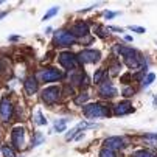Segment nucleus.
<instances>
[{"instance_id":"f257e3e1","label":"nucleus","mask_w":157,"mask_h":157,"mask_svg":"<svg viewBox=\"0 0 157 157\" xmlns=\"http://www.w3.org/2000/svg\"><path fill=\"white\" fill-rule=\"evenodd\" d=\"M84 115H86L87 118L107 117V115H109V110H107L103 104L94 103V104H87V106H84Z\"/></svg>"},{"instance_id":"f03ea898","label":"nucleus","mask_w":157,"mask_h":157,"mask_svg":"<svg viewBox=\"0 0 157 157\" xmlns=\"http://www.w3.org/2000/svg\"><path fill=\"white\" fill-rule=\"evenodd\" d=\"M59 62L67 70H75L78 67V58L73 53H70V52H62L59 55Z\"/></svg>"},{"instance_id":"7ed1b4c3","label":"nucleus","mask_w":157,"mask_h":157,"mask_svg":"<svg viewBox=\"0 0 157 157\" xmlns=\"http://www.w3.org/2000/svg\"><path fill=\"white\" fill-rule=\"evenodd\" d=\"M59 94H61V89L56 87V86H52V87H47L42 90V100L45 104H55L58 100H59Z\"/></svg>"},{"instance_id":"20e7f679","label":"nucleus","mask_w":157,"mask_h":157,"mask_svg":"<svg viewBox=\"0 0 157 157\" xmlns=\"http://www.w3.org/2000/svg\"><path fill=\"white\" fill-rule=\"evenodd\" d=\"M75 36L70 33V31H58L56 34H55V42L58 44L59 47H69V45H72V44L75 42Z\"/></svg>"},{"instance_id":"39448f33","label":"nucleus","mask_w":157,"mask_h":157,"mask_svg":"<svg viewBox=\"0 0 157 157\" xmlns=\"http://www.w3.org/2000/svg\"><path fill=\"white\" fill-rule=\"evenodd\" d=\"M100 58H101V53L98 50H82L78 55V61L84 64H95L100 61Z\"/></svg>"},{"instance_id":"423d86ee","label":"nucleus","mask_w":157,"mask_h":157,"mask_svg":"<svg viewBox=\"0 0 157 157\" xmlns=\"http://www.w3.org/2000/svg\"><path fill=\"white\" fill-rule=\"evenodd\" d=\"M39 78L44 81V82H53V81H58L62 78V73L58 70V69H45L39 73Z\"/></svg>"},{"instance_id":"0eeeda50","label":"nucleus","mask_w":157,"mask_h":157,"mask_svg":"<svg viewBox=\"0 0 157 157\" xmlns=\"http://www.w3.org/2000/svg\"><path fill=\"white\" fill-rule=\"evenodd\" d=\"M11 139H13L14 148L20 149L22 146H24V142H25V131H24V128H14L13 132H11Z\"/></svg>"},{"instance_id":"6e6552de","label":"nucleus","mask_w":157,"mask_h":157,"mask_svg":"<svg viewBox=\"0 0 157 157\" xmlns=\"http://www.w3.org/2000/svg\"><path fill=\"white\" fill-rule=\"evenodd\" d=\"M0 117L5 121H8L13 117V104L8 98H2V101H0Z\"/></svg>"},{"instance_id":"1a4fd4ad","label":"nucleus","mask_w":157,"mask_h":157,"mask_svg":"<svg viewBox=\"0 0 157 157\" xmlns=\"http://www.w3.org/2000/svg\"><path fill=\"white\" fill-rule=\"evenodd\" d=\"M100 95H101L103 98H114V97L117 95V89L112 86V82L104 81V82H101V86H100Z\"/></svg>"},{"instance_id":"9d476101","label":"nucleus","mask_w":157,"mask_h":157,"mask_svg":"<svg viewBox=\"0 0 157 157\" xmlns=\"http://www.w3.org/2000/svg\"><path fill=\"white\" fill-rule=\"evenodd\" d=\"M104 145H106V148H109L112 151H114V149H121V148L126 146L124 140L121 137H109V139L104 140Z\"/></svg>"},{"instance_id":"9b49d317","label":"nucleus","mask_w":157,"mask_h":157,"mask_svg":"<svg viewBox=\"0 0 157 157\" xmlns=\"http://www.w3.org/2000/svg\"><path fill=\"white\" fill-rule=\"evenodd\" d=\"M134 107L129 101H123V103H118L115 107H114V112L115 115H124V114H129V112H132Z\"/></svg>"},{"instance_id":"f8f14e48","label":"nucleus","mask_w":157,"mask_h":157,"mask_svg":"<svg viewBox=\"0 0 157 157\" xmlns=\"http://www.w3.org/2000/svg\"><path fill=\"white\" fill-rule=\"evenodd\" d=\"M24 86H25V90H27V94H28V95H33V94H36V92H37V81H36V78H34V76L27 78V79H25V82H24Z\"/></svg>"},{"instance_id":"ddd939ff","label":"nucleus","mask_w":157,"mask_h":157,"mask_svg":"<svg viewBox=\"0 0 157 157\" xmlns=\"http://www.w3.org/2000/svg\"><path fill=\"white\" fill-rule=\"evenodd\" d=\"M75 37L76 36H86L87 33H89V27H87V24H84V22H78V24L72 28V31H70Z\"/></svg>"},{"instance_id":"4468645a","label":"nucleus","mask_w":157,"mask_h":157,"mask_svg":"<svg viewBox=\"0 0 157 157\" xmlns=\"http://www.w3.org/2000/svg\"><path fill=\"white\" fill-rule=\"evenodd\" d=\"M143 139H145V142H146L149 146L157 148V134H148V136H145Z\"/></svg>"},{"instance_id":"2eb2a0df","label":"nucleus","mask_w":157,"mask_h":157,"mask_svg":"<svg viewBox=\"0 0 157 157\" xmlns=\"http://www.w3.org/2000/svg\"><path fill=\"white\" fill-rule=\"evenodd\" d=\"M44 142H45V137H44L40 132H36V134H34V139H33V148H36V146L42 145Z\"/></svg>"},{"instance_id":"dca6fc26","label":"nucleus","mask_w":157,"mask_h":157,"mask_svg":"<svg viewBox=\"0 0 157 157\" xmlns=\"http://www.w3.org/2000/svg\"><path fill=\"white\" fill-rule=\"evenodd\" d=\"M126 64H128V67H131V69H136V67L140 65V61H139L137 56L136 58H128L126 59Z\"/></svg>"},{"instance_id":"f3484780","label":"nucleus","mask_w":157,"mask_h":157,"mask_svg":"<svg viewBox=\"0 0 157 157\" xmlns=\"http://www.w3.org/2000/svg\"><path fill=\"white\" fill-rule=\"evenodd\" d=\"M134 157H157V155L154 152H151V151L142 149V151H137L136 154H134Z\"/></svg>"},{"instance_id":"a211bd4d","label":"nucleus","mask_w":157,"mask_h":157,"mask_svg":"<svg viewBox=\"0 0 157 157\" xmlns=\"http://www.w3.org/2000/svg\"><path fill=\"white\" fill-rule=\"evenodd\" d=\"M100 157H117V155H115V152L112 151V149H109V148H103V149L100 151Z\"/></svg>"},{"instance_id":"6ab92c4d","label":"nucleus","mask_w":157,"mask_h":157,"mask_svg":"<svg viewBox=\"0 0 157 157\" xmlns=\"http://www.w3.org/2000/svg\"><path fill=\"white\" fill-rule=\"evenodd\" d=\"M65 124H67V120H65V118L58 120V121H56V124H55V129H56L58 132H62V131L65 129Z\"/></svg>"},{"instance_id":"aec40b11","label":"nucleus","mask_w":157,"mask_h":157,"mask_svg":"<svg viewBox=\"0 0 157 157\" xmlns=\"http://www.w3.org/2000/svg\"><path fill=\"white\" fill-rule=\"evenodd\" d=\"M2 152H3L5 157H16V152H14L13 148H10V146H3V148H2Z\"/></svg>"},{"instance_id":"412c9836","label":"nucleus","mask_w":157,"mask_h":157,"mask_svg":"<svg viewBox=\"0 0 157 157\" xmlns=\"http://www.w3.org/2000/svg\"><path fill=\"white\" fill-rule=\"evenodd\" d=\"M34 118H36V123H37V124H45V123H47V120L44 118V115L40 114V112H36Z\"/></svg>"},{"instance_id":"4be33fe9","label":"nucleus","mask_w":157,"mask_h":157,"mask_svg":"<svg viewBox=\"0 0 157 157\" xmlns=\"http://www.w3.org/2000/svg\"><path fill=\"white\" fill-rule=\"evenodd\" d=\"M103 76H104V69H100V70L95 73V76H94V81H95V82H101Z\"/></svg>"},{"instance_id":"5701e85b","label":"nucleus","mask_w":157,"mask_h":157,"mask_svg":"<svg viewBox=\"0 0 157 157\" xmlns=\"http://www.w3.org/2000/svg\"><path fill=\"white\" fill-rule=\"evenodd\" d=\"M154 79H155V75H154V73H148L146 79L143 81V86H145V87H148V86H149V84H151Z\"/></svg>"},{"instance_id":"b1692460","label":"nucleus","mask_w":157,"mask_h":157,"mask_svg":"<svg viewBox=\"0 0 157 157\" xmlns=\"http://www.w3.org/2000/svg\"><path fill=\"white\" fill-rule=\"evenodd\" d=\"M58 10H59V8H52V10H50V11H48L45 16H44V19H42V20H48L50 17H53V16L58 13Z\"/></svg>"},{"instance_id":"393cba45","label":"nucleus","mask_w":157,"mask_h":157,"mask_svg":"<svg viewBox=\"0 0 157 157\" xmlns=\"http://www.w3.org/2000/svg\"><path fill=\"white\" fill-rule=\"evenodd\" d=\"M87 98H89V95H87V94H82L81 97H78V98L75 100V103H76V104H81V103L87 101Z\"/></svg>"},{"instance_id":"a878e982","label":"nucleus","mask_w":157,"mask_h":157,"mask_svg":"<svg viewBox=\"0 0 157 157\" xmlns=\"http://www.w3.org/2000/svg\"><path fill=\"white\" fill-rule=\"evenodd\" d=\"M132 94H134V90H132V89H129V87H126L124 90H123V95L124 97H131Z\"/></svg>"},{"instance_id":"bb28decb","label":"nucleus","mask_w":157,"mask_h":157,"mask_svg":"<svg viewBox=\"0 0 157 157\" xmlns=\"http://www.w3.org/2000/svg\"><path fill=\"white\" fill-rule=\"evenodd\" d=\"M129 28H131L132 31H137V33H145V28H142V27H132V25H131Z\"/></svg>"},{"instance_id":"cd10ccee","label":"nucleus","mask_w":157,"mask_h":157,"mask_svg":"<svg viewBox=\"0 0 157 157\" xmlns=\"http://www.w3.org/2000/svg\"><path fill=\"white\" fill-rule=\"evenodd\" d=\"M104 31H106V30H104L103 27H100V28H98V36H100V37H104V36H106Z\"/></svg>"},{"instance_id":"c85d7f7f","label":"nucleus","mask_w":157,"mask_h":157,"mask_svg":"<svg viewBox=\"0 0 157 157\" xmlns=\"http://www.w3.org/2000/svg\"><path fill=\"white\" fill-rule=\"evenodd\" d=\"M104 16H106L107 19H110V17H114V16H115V13H106Z\"/></svg>"},{"instance_id":"c756f323","label":"nucleus","mask_w":157,"mask_h":157,"mask_svg":"<svg viewBox=\"0 0 157 157\" xmlns=\"http://www.w3.org/2000/svg\"><path fill=\"white\" fill-rule=\"evenodd\" d=\"M154 103H157V97H155V98H154Z\"/></svg>"}]
</instances>
